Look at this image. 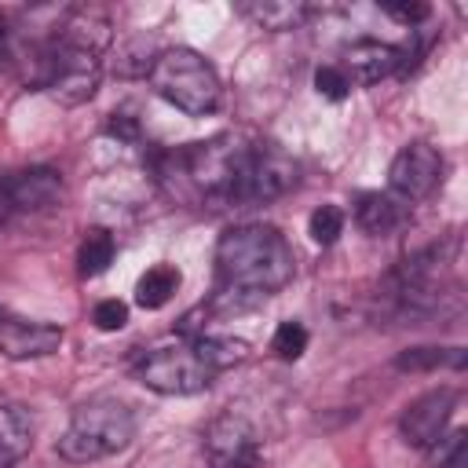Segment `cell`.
I'll return each mask as SVG.
<instances>
[{"instance_id":"obj_1","label":"cell","mask_w":468,"mask_h":468,"mask_svg":"<svg viewBox=\"0 0 468 468\" xmlns=\"http://www.w3.org/2000/svg\"><path fill=\"white\" fill-rule=\"evenodd\" d=\"M216 274H219V292L212 296V307L241 311L285 289L296 274V256L278 227L238 223L227 227L216 241Z\"/></svg>"},{"instance_id":"obj_2","label":"cell","mask_w":468,"mask_h":468,"mask_svg":"<svg viewBox=\"0 0 468 468\" xmlns=\"http://www.w3.org/2000/svg\"><path fill=\"white\" fill-rule=\"evenodd\" d=\"M110 48V18L91 7H77L58 22V33L37 55L33 84L62 106H80L99 91L102 51Z\"/></svg>"},{"instance_id":"obj_3","label":"cell","mask_w":468,"mask_h":468,"mask_svg":"<svg viewBox=\"0 0 468 468\" xmlns=\"http://www.w3.org/2000/svg\"><path fill=\"white\" fill-rule=\"evenodd\" d=\"M135 439V417L121 399L99 395L73 410L69 428L58 439V453L73 464L102 461L110 453H121Z\"/></svg>"},{"instance_id":"obj_4","label":"cell","mask_w":468,"mask_h":468,"mask_svg":"<svg viewBox=\"0 0 468 468\" xmlns=\"http://www.w3.org/2000/svg\"><path fill=\"white\" fill-rule=\"evenodd\" d=\"M150 84L154 91L172 102L176 110L190 113V117H205L219 106L223 99V84L212 69V62L205 55H197L194 48H168L154 58L150 66Z\"/></svg>"},{"instance_id":"obj_5","label":"cell","mask_w":468,"mask_h":468,"mask_svg":"<svg viewBox=\"0 0 468 468\" xmlns=\"http://www.w3.org/2000/svg\"><path fill=\"white\" fill-rule=\"evenodd\" d=\"M135 377L157 395H197L212 384L216 373L201 362L194 344H165L135 362Z\"/></svg>"},{"instance_id":"obj_6","label":"cell","mask_w":468,"mask_h":468,"mask_svg":"<svg viewBox=\"0 0 468 468\" xmlns=\"http://www.w3.org/2000/svg\"><path fill=\"white\" fill-rule=\"evenodd\" d=\"M300 179V165L274 143H256L245 168H241V179L234 186V197L230 205L234 208H249V205H267L282 194H289Z\"/></svg>"},{"instance_id":"obj_7","label":"cell","mask_w":468,"mask_h":468,"mask_svg":"<svg viewBox=\"0 0 468 468\" xmlns=\"http://www.w3.org/2000/svg\"><path fill=\"white\" fill-rule=\"evenodd\" d=\"M208 468H256L260 464V435L249 417L227 410L205 428Z\"/></svg>"},{"instance_id":"obj_8","label":"cell","mask_w":468,"mask_h":468,"mask_svg":"<svg viewBox=\"0 0 468 468\" xmlns=\"http://www.w3.org/2000/svg\"><path fill=\"white\" fill-rule=\"evenodd\" d=\"M439 179H442V154L431 143H410V146H402L395 154V161H391V172H388L391 194L402 197L406 205L428 197L439 186Z\"/></svg>"},{"instance_id":"obj_9","label":"cell","mask_w":468,"mask_h":468,"mask_svg":"<svg viewBox=\"0 0 468 468\" xmlns=\"http://www.w3.org/2000/svg\"><path fill=\"white\" fill-rule=\"evenodd\" d=\"M453 410H457V388H431V391H424L420 399H413V402L402 410L399 431H402V439H406L410 446L431 450V446L442 439V431H446Z\"/></svg>"},{"instance_id":"obj_10","label":"cell","mask_w":468,"mask_h":468,"mask_svg":"<svg viewBox=\"0 0 468 468\" xmlns=\"http://www.w3.org/2000/svg\"><path fill=\"white\" fill-rule=\"evenodd\" d=\"M399 48L395 44H384V40H355L344 48L340 55V73L347 77L351 88H366V84H377L391 73H399Z\"/></svg>"},{"instance_id":"obj_11","label":"cell","mask_w":468,"mask_h":468,"mask_svg":"<svg viewBox=\"0 0 468 468\" xmlns=\"http://www.w3.org/2000/svg\"><path fill=\"white\" fill-rule=\"evenodd\" d=\"M4 186H7V201L15 212H44L62 201V176L48 165L7 172Z\"/></svg>"},{"instance_id":"obj_12","label":"cell","mask_w":468,"mask_h":468,"mask_svg":"<svg viewBox=\"0 0 468 468\" xmlns=\"http://www.w3.org/2000/svg\"><path fill=\"white\" fill-rule=\"evenodd\" d=\"M62 347V329L51 322H26V318H0V355L4 358H44Z\"/></svg>"},{"instance_id":"obj_13","label":"cell","mask_w":468,"mask_h":468,"mask_svg":"<svg viewBox=\"0 0 468 468\" xmlns=\"http://www.w3.org/2000/svg\"><path fill=\"white\" fill-rule=\"evenodd\" d=\"M410 219V205L402 197H395L391 190H366L355 205V223L369 234V238H388L395 234L402 223Z\"/></svg>"},{"instance_id":"obj_14","label":"cell","mask_w":468,"mask_h":468,"mask_svg":"<svg viewBox=\"0 0 468 468\" xmlns=\"http://www.w3.org/2000/svg\"><path fill=\"white\" fill-rule=\"evenodd\" d=\"M241 15L249 22H256L260 29L285 33V29H300L311 18V4H303V0H249V4H241Z\"/></svg>"},{"instance_id":"obj_15","label":"cell","mask_w":468,"mask_h":468,"mask_svg":"<svg viewBox=\"0 0 468 468\" xmlns=\"http://www.w3.org/2000/svg\"><path fill=\"white\" fill-rule=\"evenodd\" d=\"M179 271L172 267V263H154V267H146V274L135 282V303L143 307V311H157V307H165L172 296H176V289H179Z\"/></svg>"},{"instance_id":"obj_16","label":"cell","mask_w":468,"mask_h":468,"mask_svg":"<svg viewBox=\"0 0 468 468\" xmlns=\"http://www.w3.org/2000/svg\"><path fill=\"white\" fill-rule=\"evenodd\" d=\"M464 347H406L395 355V369L402 373H428V369H464Z\"/></svg>"},{"instance_id":"obj_17","label":"cell","mask_w":468,"mask_h":468,"mask_svg":"<svg viewBox=\"0 0 468 468\" xmlns=\"http://www.w3.org/2000/svg\"><path fill=\"white\" fill-rule=\"evenodd\" d=\"M33 446V417L26 406L18 402H4L0 406V450H7L15 461L26 457Z\"/></svg>"},{"instance_id":"obj_18","label":"cell","mask_w":468,"mask_h":468,"mask_svg":"<svg viewBox=\"0 0 468 468\" xmlns=\"http://www.w3.org/2000/svg\"><path fill=\"white\" fill-rule=\"evenodd\" d=\"M194 351L201 355V362L219 373V369H230V366H241L249 358V344L245 340H234V336H212V333H201L194 336Z\"/></svg>"},{"instance_id":"obj_19","label":"cell","mask_w":468,"mask_h":468,"mask_svg":"<svg viewBox=\"0 0 468 468\" xmlns=\"http://www.w3.org/2000/svg\"><path fill=\"white\" fill-rule=\"evenodd\" d=\"M157 44L150 37H128L124 44H117V58H113V73L121 77H143L150 73L154 58H157Z\"/></svg>"},{"instance_id":"obj_20","label":"cell","mask_w":468,"mask_h":468,"mask_svg":"<svg viewBox=\"0 0 468 468\" xmlns=\"http://www.w3.org/2000/svg\"><path fill=\"white\" fill-rule=\"evenodd\" d=\"M113 252H117L113 234H110V230H102V227H91V230L84 234V241H80V252H77L80 274H88V278L102 274V271L113 263Z\"/></svg>"},{"instance_id":"obj_21","label":"cell","mask_w":468,"mask_h":468,"mask_svg":"<svg viewBox=\"0 0 468 468\" xmlns=\"http://www.w3.org/2000/svg\"><path fill=\"white\" fill-rule=\"evenodd\" d=\"M307 234L318 241V245H333L340 234H344V212L336 205H318L307 219Z\"/></svg>"},{"instance_id":"obj_22","label":"cell","mask_w":468,"mask_h":468,"mask_svg":"<svg viewBox=\"0 0 468 468\" xmlns=\"http://www.w3.org/2000/svg\"><path fill=\"white\" fill-rule=\"evenodd\" d=\"M271 351L285 362H296L303 351H307V329L300 322H282L274 329V340H271Z\"/></svg>"},{"instance_id":"obj_23","label":"cell","mask_w":468,"mask_h":468,"mask_svg":"<svg viewBox=\"0 0 468 468\" xmlns=\"http://www.w3.org/2000/svg\"><path fill=\"white\" fill-rule=\"evenodd\" d=\"M314 88H318V95L329 99V102H340V99H347V91H351V84H347V77L340 73V66H318V69H314Z\"/></svg>"},{"instance_id":"obj_24","label":"cell","mask_w":468,"mask_h":468,"mask_svg":"<svg viewBox=\"0 0 468 468\" xmlns=\"http://www.w3.org/2000/svg\"><path fill=\"white\" fill-rule=\"evenodd\" d=\"M91 322H95L102 333L124 329V322H128V303H121V300H99L95 311H91Z\"/></svg>"},{"instance_id":"obj_25","label":"cell","mask_w":468,"mask_h":468,"mask_svg":"<svg viewBox=\"0 0 468 468\" xmlns=\"http://www.w3.org/2000/svg\"><path fill=\"white\" fill-rule=\"evenodd\" d=\"M384 15H391L395 22H402V26L417 29V26L431 15V7H428V4H384Z\"/></svg>"},{"instance_id":"obj_26","label":"cell","mask_w":468,"mask_h":468,"mask_svg":"<svg viewBox=\"0 0 468 468\" xmlns=\"http://www.w3.org/2000/svg\"><path fill=\"white\" fill-rule=\"evenodd\" d=\"M110 135H117V139H135V135H139L135 117H128V113H113V121H110Z\"/></svg>"},{"instance_id":"obj_27","label":"cell","mask_w":468,"mask_h":468,"mask_svg":"<svg viewBox=\"0 0 468 468\" xmlns=\"http://www.w3.org/2000/svg\"><path fill=\"white\" fill-rule=\"evenodd\" d=\"M439 468H468V446H461V450H453L446 461H439Z\"/></svg>"},{"instance_id":"obj_28","label":"cell","mask_w":468,"mask_h":468,"mask_svg":"<svg viewBox=\"0 0 468 468\" xmlns=\"http://www.w3.org/2000/svg\"><path fill=\"white\" fill-rule=\"evenodd\" d=\"M11 216H15V208H11V201H7V186H4V176H0V227H4Z\"/></svg>"},{"instance_id":"obj_29","label":"cell","mask_w":468,"mask_h":468,"mask_svg":"<svg viewBox=\"0 0 468 468\" xmlns=\"http://www.w3.org/2000/svg\"><path fill=\"white\" fill-rule=\"evenodd\" d=\"M4 51H7V29H4V18H0V58H4Z\"/></svg>"},{"instance_id":"obj_30","label":"cell","mask_w":468,"mask_h":468,"mask_svg":"<svg viewBox=\"0 0 468 468\" xmlns=\"http://www.w3.org/2000/svg\"><path fill=\"white\" fill-rule=\"evenodd\" d=\"M11 464H15V457L7 450H0V468H11Z\"/></svg>"}]
</instances>
